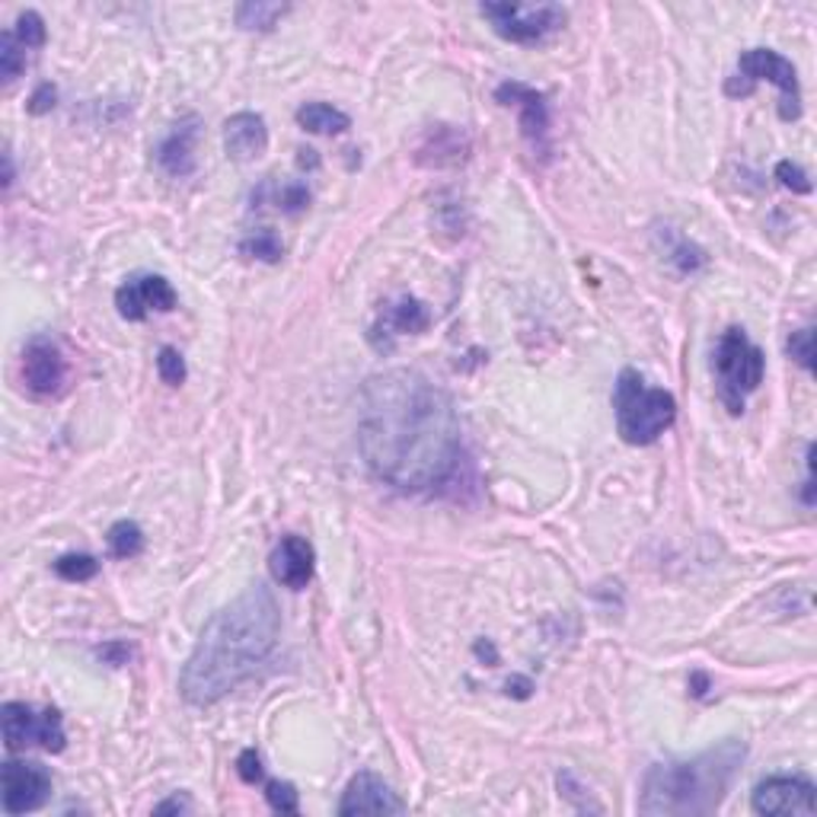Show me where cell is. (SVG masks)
Segmentation results:
<instances>
[{
    "mask_svg": "<svg viewBox=\"0 0 817 817\" xmlns=\"http://www.w3.org/2000/svg\"><path fill=\"white\" fill-rule=\"evenodd\" d=\"M240 253L250 255V259H262V262H279L284 255V246H281V240L272 230H259V233L246 236L240 243Z\"/></svg>",
    "mask_w": 817,
    "mask_h": 817,
    "instance_id": "484cf974",
    "label": "cell"
},
{
    "mask_svg": "<svg viewBox=\"0 0 817 817\" xmlns=\"http://www.w3.org/2000/svg\"><path fill=\"white\" fill-rule=\"evenodd\" d=\"M265 798H269V805L279 811V815H297V789L291 786V783H265Z\"/></svg>",
    "mask_w": 817,
    "mask_h": 817,
    "instance_id": "4dcf8cb0",
    "label": "cell"
},
{
    "mask_svg": "<svg viewBox=\"0 0 817 817\" xmlns=\"http://www.w3.org/2000/svg\"><path fill=\"white\" fill-rule=\"evenodd\" d=\"M466 157H470V141H466L463 131L451 125L432 128L428 138H425V144L415 153V160L422 167H457Z\"/></svg>",
    "mask_w": 817,
    "mask_h": 817,
    "instance_id": "ac0fdd59",
    "label": "cell"
},
{
    "mask_svg": "<svg viewBox=\"0 0 817 817\" xmlns=\"http://www.w3.org/2000/svg\"><path fill=\"white\" fill-rule=\"evenodd\" d=\"M236 776H240L243 783H250V786L262 779V760H259L255 747H246V750L236 757Z\"/></svg>",
    "mask_w": 817,
    "mask_h": 817,
    "instance_id": "d6a6232c",
    "label": "cell"
},
{
    "mask_svg": "<svg viewBox=\"0 0 817 817\" xmlns=\"http://www.w3.org/2000/svg\"><path fill=\"white\" fill-rule=\"evenodd\" d=\"M531 689H534V684L527 680V677H514V680H508V693H514V696H531Z\"/></svg>",
    "mask_w": 817,
    "mask_h": 817,
    "instance_id": "d590c367",
    "label": "cell"
},
{
    "mask_svg": "<svg viewBox=\"0 0 817 817\" xmlns=\"http://www.w3.org/2000/svg\"><path fill=\"white\" fill-rule=\"evenodd\" d=\"M272 189H275V185H272ZM272 202L279 204L284 214H297V211H304L306 204H310V189L301 185V182H288V185L275 189Z\"/></svg>",
    "mask_w": 817,
    "mask_h": 817,
    "instance_id": "f1b7e54d",
    "label": "cell"
},
{
    "mask_svg": "<svg viewBox=\"0 0 817 817\" xmlns=\"http://www.w3.org/2000/svg\"><path fill=\"white\" fill-rule=\"evenodd\" d=\"M284 13H288L284 3L250 0V3H240L236 7V26L246 29V32H269V29H275V23H279Z\"/></svg>",
    "mask_w": 817,
    "mask_h": 817,
    "instance_id": "7402d4cb",
    "label": "cell"
},
{
    "mask_svg": "<svg viewBox=\"0 0 817 817\" xmlns=\"http://www.w3.org/2000/svg\"><path fill=\"white\" fill-rule=\"evenodd\" d=\"M662 236H664V259H667L677 272L693 275V272H699V269L706 265V253H703L696 243H689L687 236L674 233L670 228H664Z\"/></svg>",
    "mask_w": 817,
    "mask_h": 817,
    "instance_id": "44dd1931",
    "label": "cell"
},
{
    "mask_svg": "<svg viewBox=\"0 0 817 817\" xmlns=\"http://www.w3.org/2000/svg\"><path fill=\"white\" fill-rule=\"evenodd\" d=\"M715 377H718V396L732 415L744 412V400L764 383L766 357L764 352L747 339V332L732 326L722 332L715 345Z\"/></svg>",
    "mask_w": 817,
    "mask_h": 817,
    "instance_id": "5b68a950",
    "label": "cell"
},
{
    "mask_svg": "<svg viewBox=\"0 0 817 817\" xmlns=\"http://www.w3.org/2000/svg\"><path fill=\"white\" fill-rule=\"evenodd\" d=\"M381 323L386 335H418L432 326V313L415 297H400L396 304L383 306Z\"/></svg>",
    "mask_w": 817,
    "mask_h": 817,
    "instance_id": "d6986e66",
    "label": "cell"
},
{
    "mask_svg": "<svg viewBox=\"0 0 817 817\" xmlns=\"http://www.w3.org/2000/svg\"><path fill=\"white\" fill-rule=\"evenodd\" d=\"M185 811H192V801L185 795H179V791L173 798H167V801H160L153 808V815H185Z\"/></svg>",
    "mask_w": 817,
    "mask_h": 817,
    "instance_id": "e575fe53",
    "label": "cell"
},
{
    "mask_svg": "<svg viewBox=\"0 0 817 817\" xmlns=\"http://www.w3.org/2000/svg\"><path fill=\"white\" fill-rule=\"evenodd\" d=\"M281 636V613L265 585L246 587L204 623L189 662L179 674V693L189 706H214L246 684L272 658Z\"/></svg>",
    "mask_w": 817,
    "mask_h": 817,
    "instance_id": "7a4b0ae2",
    "label": "cell"
},
{
    "mask_svg": "<svg viewBox=\"0 0 817 817\" xmlns=\"http://www.w3.org/2000/svg\"><path fill=\"white\" fill-rule=\"evenodd\" d=\"M3 722V744L7 750H23V747H42L49 754H61L68 735L58 709H32L26 703H3L0 709Z\"/></svg>",
    "mask_w": 817,
    "mask_h": 817,
    "instance_id": "ba28073f",
    "label": "cell"
},
{
    "mask_svg": "<svg viewBox=\"0 0 817 817\" xmlns=\"http://www.w3.org/2000/svg\"><path fill=\"white\" fill-rule=\"evenodd\" d=\"M297 125L310 134H342L352 128V119L330 102H304L297 109Z\"/></svg>",
    "mask_w": 817,
    "mask_h": 817,
    "instance_id": "ffe728a7",
    "label": "cell"
},
{
    "mask_svg": "<svg viewBox=\"0 0 817 817\" xmlns=\"http://www.w3.org/2000/svg\"><path fill=\"white\" fill-rule=\"evenodd\" d=\"M157 374H160V381L170 383V386H179V383L185 381V361L179 355L173 345H163L160 349V355H157Z\"/></svg>",
    "mask_w": 817,
    "mask_h": 817,
    "instance_id": "83f0119b",
    "label": "cell"
},
{
    "mask_svg": "<svg viewBox=\"0 0 817 817\" xmlns=\"http://www.w3.org/2000/svg\"><path fill=\"white\" fill-rule=\"evenodd\" d=\"M776 179H779L786 189H791L795 195H808V192H811V179H808V173H805L798 163H791V160H783V163L776 167Z\"/></svg>",
    "mask_w": 817,
    "mask_h": 817,
    "instance_id": "1f68e13d",
    "label": "cell"
},
{
    "mask_svg": "<svg viewBox=\"0 0 817 817\" xmlns=\"http://www.w3.org/2000/svg\"><path fill=\"white\" fill-rule=\"evenodd\" d=\"M97 572H100V562L90 553H68L54 562V575L64 582H90L97 578Z\"/></svg>",
    "mask_w": 817,
    "mask_h": 817,
    "instance_id": "d4e9b609",
    "label": "cell"
},
{
    "mask_svg": "<svg viewBox=\"0 0 817 817\" xmlns=\"http://www.w3.org/2000/svg\"><path fill=\"white\" fill-rule=\"evenodd\" d=\"M757 80H769L779 87V119L795 122L801 115V87L789 58L773 49H747L738 58V74L725 83L728 97H750Z\"/></svg>",
    "mask_w": 817,
    "mask_h": 817,
    "instance_id": "8992f818",
    "label": "cell"
},
{
    "mask_svg": "<svg viewBox=\"0 0 817 817\" xmlns=\"http://www.w3.org/2000/svg\"><path fill=\"white\" fill-rule=\"evenodd\" d=\"M480 13L514 46H536L565 26V7L559 3H483Z\"/></svg>",
    "mask_w": 817,
    "mask_h": 817,
    "instance_id": "52a82bcc",
    "label": "cell"
},
{
    "mask_svg": "<svg viewBox=\"0 0 817 817\" xmlns=\"http://www.w3.org/2000/svg\"><path fill=\"white\" fill-rule=\"evenodd\" d=\"M789 355L795 357V364H801L808 374L815 371V330H798L789 335Z\"/></svg>",
    "mask_w": 817,
    "mask_h": 817,
    "instance_id": "f546056e",
    "label": "cell"
},
{
    "mask_svg": "<svg viewBox=\"0 0 817 817\" xmlns=\"http://www.w3.org/2000/svg\"><path fill=\"white\" fill-rule=\"evenodd\" d=\"M316 568V553L304 536H281V543L269 556V572L281 587L288 591H304Z\"/></svg>",
    "mask_w": 817,
    "mask_h": 817,
    "instance_id": "2e32d148",
    "label": "cell"
},
{
    "mask_svg": "<svg viewBox=\"0 0 817 817\" xmlns=\"http://www.w3.org/2000/svg\"><path fill=\"white\" fill-rule=\"evenodd\" d=\"M613 412H616L619 437L633 447H645L655 444L674 425L677 400L662 386H648L638 371L626 367L619 371L613 386Z\"/></svg>",
    "mask_w": 817,
    "mask_h": 817,
    "instance_id": "277c9868",
    "label": "cell"
},
{
    "mask_svg": "<svg viewBox=\"0 0 817 817\" xmlns=\"http://www.w3.org/2000/svg\"><path fill=\"white\" fill-rule=\"evenodd\" d=\"M744 757L747 744L740 738H725L689 760L655 764L642 779L638 811L652 817L715 815L735 786Z\"/></svg>",
    "mask_w": 817,
    "mask_h": 817,
    "instance_id": "3957f363",
    "label": "cell"
},
{
    "mask_svg": "<svg viewBox=\"0 0 817 817\" xmlns=\"http://www.w3.org/2000/svg\"><path fill=\"white\" fill-rule=\"evenodd\" d=\"M495 100L502 105H514L521 112V134L527 138L531 151L539 153L543 160H549V105H546V97L536 93L527 83L505 80L495 90Z\"/></svg>",
    "mask_w": 817,
    "mask_h": 817,
    "instance_id": "7c38bea8",
    "label": "cell"
},
{
    "mask_svg": "<svg viewBox=\"0 0 817 817\" xmlns=\"http://www.w3.org/2000/svg\"><path fill=\"white\" fill-rule=\"evenodd\" d=\"M54 100H58V90H54L51 83H39L36 93L29 97V112H32V115H46V112L54 109Z\"/></svg>",
    "mask_w": 817,
    "mask_h": 817,
    "instance_id": "836d02e7",
    "label": "cell"
},
{
    "mask_svg": "<svg viewBox=\"0 0 817 817\" xmlns=\"http://www.w3.org/2000/svg\"><path fill=\"white\" fill-rule=\"evenodd\" d=\"M105 539H109V549L115 559H134L144 549V531L134 521H115Z\"/></svg>",
    "mask_w": 817,
    "mask_h": 817,
    "instance_id": "603a6c76",
    "label": "cell"
},
{
    "mask_svg": "<svg viewBox=\"0 0 817 817\" xmlns=\"http://www.w3.org/2000/svg\"><path fill=\"white\" fill-rule=\"evenodd\" d=\"M13 36L23 42L26 49H42L46 46V20L36 13V10H23L20 17H17V26H13Z\"/></svg>",
    "mask_w": 817,
    "mask_h": 817,
    "instance_id": "4316f807",
    "label": "cell"
},
{
    "mask_svg": "<svg viewBox=\"0 0 817 817\" xmlns=\"http://www.w3.org/2000/svg\"><path fill=\"white\" fill-rule=\"evenodd\" d=\"M199 134H202V119L199 115H185L179 119L173 131L157 144L153 160L157 167L170 179H185L195 173L199 160H195V148H199Z\"/></svg>",
    "mask_w": 817,
    "mask_h": 817,
    "instance_id": "5bb4252c",
    "label": "cell"
},
{
    "mask_svg": "<svg viewBox=\"0 0 817 817\" xmlns=\"http://www.w3.org/2000/svg\"><path fill=\"white\" fill-rule=\"evenodd\" d=\"M20 377L29 396L36 400H58L68 390V357L61 345L49 335L29 339L20 361Z\"/></svg>",
    "mask_w": 817,
    "mask_h": 817,
    "instance_id": "9c48e42d",
    "label": "cell"
},
{
    "mask_svg": "<svg viewBox=\"0 0 817 817\" xmlns=\"http://www.w3.org/2000/svg\"><path fill=\"white\" fill-rule=\"evenodd\" d=\"M26 51L29 49L13 36V29H7L0 36V77H3V83H13L17 77L23 74Z\"/></svg>",
    "mask_w": 817,
    "mask_h": 817,
    "instance_id": "cb8c5ba5",
    "label": "cell"
},
{
    "mask_svg": "<svg viewBox=\"0 0 817 817\" xmlns=\"http://www.w3.org/2000/svg\"><path fill=\"white\" fill-rule=\"evenodd\" d=\"M406 801L374 773H357L339 801V815H403Z\"/></svg>",
    "mask_w": 817,
    "mask_h": 817,
    "instance_id": "9a60e30c",
    "label": "cell"
},
{
    "mask_svg": "<svg viewBox=\"0 0 817 817\" xmlns=\"http://www.w3.org/2000/svg\"><path fill=\"white\" fill-rule=\"evenodd\" d=\"M115 306L119 316L128 323H141L151 310L170 313L176 306V291L163 275H131V279L115 291Z\"/></svg>",
    "mask_w": 817,
    "mask_h": 817,
    "instance_id": "4fadbf2b",
    "label": "cell"
},
{
    "mask_svg": "<svg viewBox=\"0 0 817 817\" xmlns=\"http://www.w3.org/2000/svg\"><path fill=\"white\" fill-rule=\"evenodd\" d=\"M0 783L7 815L39 811L51 795V773L36 760H7L0 769Z\"/></svg>",
    "mask_w": 817,
    "mask_h": 817,
    "instance_id": "30bf717a",
    "label": "cell"
},
{
    "mask_svg": "<svg viewBox=\"0 0 817 817\" xmlns=\"http://www.w3.org/2000/svg\"><path fill=\"white\" fill-rule=\"evenodd\" d=\"M269 148V128H265V119L255 115V112H236L230 115L228 125H224V151H228L230 160H255L262 157Z\"/></svg>",
    "mask_w": 817,
    "mask_h": 817,
    "instance_id": "e0dca14e",
    "label": "cell"
},
{
    "mask_svg": "<svg viewBox=\"0 0 817 817\" xmlns=\"http://www.w3.org/2000/svg\"><path fill=\"white\" fill-rule=\"evenodd\" d=\"M13 185V153L3 151V189Z\"/></svg>",
    "mask_w": 817,
    "mask_h": 817,
    "instance_id": "8d00e7d4",
    "label": "cell"
},
{
    "mask_svg": "<svg viewBox=\"0 0 817 817\" xmlns=\"http://www.w3.org/2000/svg\"><path fill=\"white\" fill-rule=\"evenodd\" d=\"M750 808L764 817L815 815V783L805 776H769L754 789Z\"/></svg>",
    "mask_w": 817,
    "mask_h": 817,
    "instance_id": "8fae6325",
    "label": "cell"
},
{
    "mask_svg": "<svg viewBox=\"0 0 817 817\" xmlns=\"http://www.w3.org/2000/svg\"><path fill=\"white\" fill-rule=\"evenodd\" d=\"M357 451L381 483L403 492L437 488L460 466L457 406L418 371L374 374L361 390Z\"/></svg>",
    "mask_w": 817,
    "mask_h": 817,
    "instance_id": "6da1fadb",
    "label": "cell"
}]
</instances>
